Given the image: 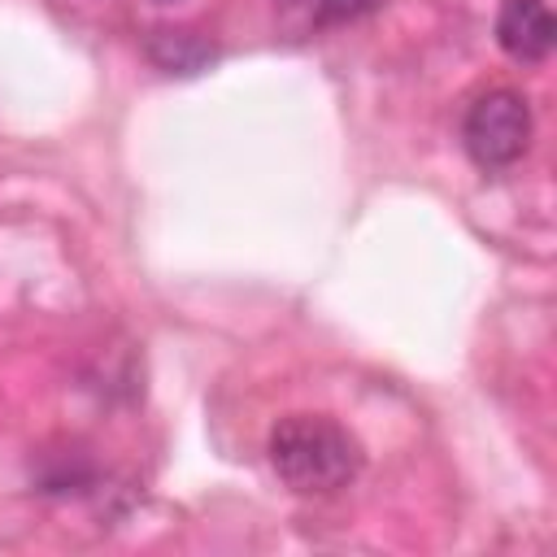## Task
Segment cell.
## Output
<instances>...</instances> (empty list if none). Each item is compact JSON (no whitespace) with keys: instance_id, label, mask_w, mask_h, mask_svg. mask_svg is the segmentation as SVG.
<instances>
[{"instance_id":"4","label":"cell","mask_w":557,"mask_h":557,"mask_svg":"<svg viewBox=\"0 0 557 557\" xmlns=\"http://www.w3.org/2000/svg\"><path fill=\"white\" fill-rule=\"evenodd\" d=\"M148 52H152V61L165 65L170 74H174V70H178V74H196V70L213 57V48H209L205 39H196L191 30H157V39L148 44Z\"/></svg>"},{"instance_id":"5","label":"cell","mask_w":557,"mask_h":557,"mask_svg":"<svg viewBox=\"0 0 557 557\" xmlns=\"http://www.w3.org/2000/svg\"><path fill=\"white\" fill-rule=\"evenodd\" d=\"M278 4L305 26H339V22H357L374 13L383 0H278Z\"/></svg>"},{"instance_id":"2","label":"cell","mask_w":557,"mask_h":557,"mask_svg":"<svg viewBox=\"0 0 557 557\" xmlns=\"http://www.w3.org/2000/svg\"><path fill=\"white\" fill-rule=\"evenodd\" d=\"M461 144H466L470 161L483 165V170L513 165L531 144V109H527V100L518 91H509V87H496V91L479 96L466 109Z\"/></svg>"},{"instance_id":"1","label":"cell","mask_w":557,"mask_h":557,"mask_svg":"<svg viewBox=\"0 0 557 557\" xmlns=\"http://www.w3.org/2000/svg\"><path fill=\"white\" fill-rule=\"evenodd\" d=\"M270 466L292 492L326 496L357 479L361 444L335 418L292 413V418H278L270 431Z\"/></svg>"},{"instance_id":"3","label":"cell","mask_w":557,"mask_h":557,"mask_svg":"<svg viewBox=\"0 0 557 557\" xmlns=\"http://www.w3.org/2000/svg\"><path fill=\"white\" fill-rule=\"evenodd\" d=\"M553 39H557V22L548 13L544 0H500V13H496V44L522 61V65H535L553 52Z\"/></svg>"}]
</instances>
